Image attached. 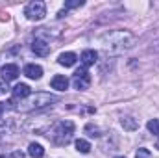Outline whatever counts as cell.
Here are the masks:
<instances>
[{"instance_id":"13","label":"cell","mask_w":159,"mask_h":158,"mask_svg":"<svg viewBox=\"0 0 159 158\" xmlns=\"http://www.w3.org/2000/svg\"><path fill=\"white\" fill-rule=\"evenodd\" d=\"M28 155L32 158H43L44 156V149H43V145H39V143H30Z\"/></svg>"},{"instance_id":"12","label":"cell","mask_w":159,"mask_h":158,"mask_svg":"<svg viewBox=\"0 0 159 158\" xmlns=\"http://www.w3.org/2000/svg\"><path fill=\"white\" fill-rule=\"evenodd\" d=\"M96 60H98V54H96L94 50H83V52H81V63H83V67L94 65Z\"/></svg>"},{"instance_id":"6","label":"cell","mask_w":159,"mask_h":158,"mask_svg":"<svg viewBox=\"0 0 159 158\" xmlns=\"http://www.w3.org/2000/svg\"><path fill=\"white\" fill-rule=\"evenodd\" d=\"M0 73H2V80L4 82H13V80L19 77V67L15 63H6L0 69Z\"/></svg>"},{"instance_id":"23","label":"cell","mask_w":159,"mask_h":158,"mask_svg":"<svg viewBox=\"0 0 159 158\" xmlns=\"http://www.w3.org/2000/svg\"><path fill=\"white\" fill-rule=\"evenodd\" d=\"M115 158H126V156H115Z\"/></svg>"},{"instance_id":"16","label":"cell","mask_w":159,"mask_h":158,"mask_svg":"<svg viewBox=\"0 0 159 158\" xmlns=\"http://www.w3.org/2000/svg\"><path fill=\"white\" fill-rule=\"evenodd\" d=\"M146 126H148V130H150L152 134H156V136H159V119H150Z\"/></svg>"},{"instance_id":"19","label":"cell","mask_w":159,"mask_h":158,"mask_svg":"<svg viewBox=\"0 0 159 158\" xmlns=\"http://www.w3.org/2000/svg\"><path fill=\"white\" fill-rule=\"evenodd\" d=\"M85 132H89V136H100V130H98V126H93V125H87L85 126Z\"/></svg>"},{"instance_id":"20","label":"cell","mask_w":159,"mask_h":158,"mask_svg":"<svg viewBox=\"0 0 159 158\" xmlns=\"http://www.w3.org/2000/svg\"><path fill=\"white\" fill-rule=\"evenodd\" d=\"M6 91H7V87H6V86H4V84H0V95H4V93H6Z\"/></svg>"},{"instance_id":"22","label":"cell","mask_w":159,"mask_h":158,"mask_svg":"<svg viewBox=\"0 0 159 158\" xmlns=\"http://www.w3.org/2000/svg\"><path fill=\"white\" fill-rule=\"evenodd\" d=\"M156 147H157V149H159V140H157V141H156Z\"/></svg>"},{"instance_id":"9","label":"cell","mask_w":159,"mask_h":158,"mask_svg":"<svg viewBox=\"0 0 159 158\" xmlns=\"http://www.w3.org/2000/svg\"><path fill=\"white\" fill-rule=\"evenodd\" d=\"M24 75L32 80H39L43 77V67L41 65H35V63H28L24 67Z\"/></svg>"},{"instance_id":"14","label":"cell","mask_w":159,"mask_h":158,"mask_svg":"<svg viewBox=\"0 0 159 158\" xmlns=\"http://www.w3.org/2000/svg\"><path fill=\"white\" fill-rule=\"evenodd\" d=\"M120 123H122L124 130H129V132H131V130H137V126H139V123H137L133 117H122Z\"/></svg>"},{"instance_id":"1","label":"cell","mask_w":159,"mask_h":158,"mask_svg":"<svg viewBox=\"0 0 159 158\" xmlns=\"http://www.w3.org/2000/svg\"><path fill=\"white\" fill-rule=\"evenodd\" d=\"M135 45V36L129 30H113L102 37V48L106 54L119 56Z\"/></svg>"},{"instance_id":"8","label":"cell","mask_w":159,"mask_h":158,"mask_svg":"<svg viewBox=\"0 0 159 158\" xmlns=\"http://www.w3.org/2000/svg\"><path fill=\"white\" fill-rule=\"evenodd\" d=\"M13 99H20V101H24V99H28L30 95H32V89H30V86L28 84H17L15 87H13Z\"/></svg>"},{"instance_id":"7","label":"cell","mask_w":159,"mask_h":158,"mask_svg":"<svg viewBox=\"0 0 159 158\" xmlns=\"http://www.w3.org/2000/svg\"><path fill=\"white\" fill-rule=\"evenodd\" d=\"M32 50H34L37 56H43V58H44V56L50 54V45L44 39H41V37H35L34 43H32Z\"/></svg>"},{"instance_id":"21","label":"cell","mask_w":159,"mask_h":158,"mask_svg":"<svg viewBox=\"0 0 159 158\" xmlns=\"http://www.w3.org/2000/svg\"><path fill=\"white\" fill-rule=\"evenodd\" d=\"M65 15H67V9H61V11L57 13V17H59V19H61V17H65Z\"/></svg>"},{"instance_id":"10","label":"cell","mask_w":159,"mask_h":158,"mask_svg":"<svg viewBox=\"0 0 159 158\" xmlns=\"http://www.w3.org/2000/svg\"><path fill=\"white\" fill-rule=\"evenodd\" d=\"M50 86L52 89H57V91H65L69 87V78L63 77V75H56L54 78L50 80Z\"/></svg>"},{"instance_id":"2","label":"cell","mask_w":159,"mask_h":158,"mask_svg":"<svg viewBox=\"0 0 159 158\" xmlns=\"http://www.w3.org/2000/svg\"><path fill=\"white\" fill-rule=\"evenodd\" d=\"M72 134H74V123L70 119L59 121L56 128L52 130V141L56 145H67L72 140Z\"/></svg>"},{"instance_id":"5","label":"cell","mask_w":159,"mask_h":158,"mask_svg":"<svg viewBox=\"0 0 159 158\" xmlns=\"http://www.w3.org/2000/svg\"><path fill=\"white\" fill-rule=\"evenodd\" d=\"M72 84L76 89H87L91 86V75L87 73V67H80L78 71L74 73V78H72Z\"/></svg>"},{"instance_id":"4","label":"cell","mask_w":159,"mask_h":158,"mask_svg":"<svg viewBox=\"0 0 159 158\" xmlns=\"http://www.w3.org/2000/svg\"><path fill=\"white\" fill-rule=\"evenodd\" d=\"M24 15H26L30 21H43L44 15H46V6H44V2H41V0L30 2V4L24 7Z\"/></svg>"},{"instance_id":"15","label":"cell","mask_w":159,"mask_h":158,"mask_svg":"<svg viewBox=\"0 0 159 158\" xmlns=\"http://www.w3.org/2000/svg\"><path fill=\"white\" fill-rule=\"evenodd\" d=\"M76 149H78L81 155H87L91 151V143L85 141V140H76Z\"/></svg>"},{"instance_id":"11","label":"cell","mask_w":159,"mask_h":158,"mask_svg":"<svg viewBox=\"0 0 159 158\" xmlns=\"http://www.w3.org/2000/svg\"><path fill=\"white\" fill-rule=\"evenodd\" d=\"M76 60H78V56H76L74 52H63V54H59L57 63L63 65V67H72V65L76 63Z\"/></svg>"},{"instance_id":"18","label":"cell","mask_w":159,"mask_h":158,"mask_svg":"<svg viewBox=\"0 0 159 158\" xmlns=\"http://www.w3.org/2000/svg\"><path fill=\"white\" fill-rule=\"evenodd\" d=\"M135 158H152V155H150V151H148V149L141 147V149L135 153Z\"/></svg>"},{"instance_id":"17","label":"cell","mask_w":159,"mask_h":158,"mask_svg":"<svg viewBox=\"0 0 159 158\" xmlns=\"http://www.w3.org/2000/svg\"><path fill=\"white\" fill-rule=\"evenodd\" d=\"M83 6V0H67L65 2V9H72V7H80Z\"/></svg>"},{"instance_id":"3","label":"cell","mask_w":159,"mask_h":158,"mask_svg":"<svg viewBox=\"0 0 159 158\" xmlns=\"http://www.w3.org/2000/svg\"><path fill=\"white\" fill-rule=\"evenodd\" d=\"M32 99L28 101V108L26 110H41V108H46L50 106L52 102H57V97L50 95V93H35V95H30Z\"/></svg>"}]
</instances>
